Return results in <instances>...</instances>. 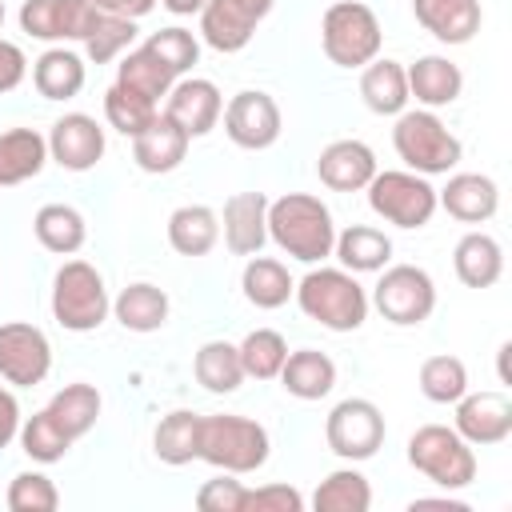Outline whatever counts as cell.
Returning a JSON list of instances; mask_svg holds the SVG:
<instances>
[{
	"instance_id": "16",
	"label": "cell",
	"mask_w": 512,
	"mask_h": 512,
	"mask_svg": "<svg viewBox=\"0 0 512 512\" xmlns=\"http://www.w3.org/2000/svg\"><path fill=\"white\" fill-rule=\"evenodd\" d=\"M456 432L468 444H500L512 432V400L504 392H464L456 400Z\"/></svg>"
},
{
	"instance_id": "49",
	"label": "cell",
	"mask_w": 512,
	"mask_h": 512,
	"mask_svg": "<svg viewBox=\"0 0 512 512\" xmlns=\"http://www.w3.org/2000/svg\"><path fill=\"white\" fill-rule=\"evenodd\" d=\"M20 436V404L8 388H0V448H8Z\"/></svg>"
},
{
	"instance_id": "22",
	"label": "cell",
	"mask_w": 512,
	"mask_h": 512,
	"mask_svg": "<svg viewBox=\"0 0 512 512\" xmlns=\"http://www.w3.org/2000/svg\"><path fill=\"white\" fill-rule=\"evenodd\" d=\"M412 16L444 44H468L480 32V0H412Z\"/></svg>"
},
{
	"instance_id": "53",
	"label": "cell",
	"mask_w": 512,
	"mask_h": 512,
	"mask_svg": "<svg viewBox=\"0 0 512 512\" xmlns=\"http://www.w3.org/2000/svg\"><path fill=\"white\" fill-rule=\"evenodd\" d=\"M508 356H512V344L504 340L500 352H496V372H500V384H508Z\"/></svg>"
},
{
	"instance_id": "50",
	"label": "cell",
	"mask_w": 512,
	"mask_h": 512,
	"mask_svg": "<svg viewBox=\"0 0 512 512\" xmlns=\"http://www.w3.org/2000/svg\"><path fill=\"white\" fill-rule=\"evenodd\" d=\"M100 12H112V16H128V20H136V16H144V12H152L156 8V0H92Z\"/></svg>"
},
{
	"instance_id": "26",
	"label": "cell",
	"mask_w": 512,
	"mask_h": 512,
	"mask_svg": "<svg viewBox=\"0 0 512 512\" xmlns=\"http://www.w3.org/2000/svg\"><path fill=\"white\" fill-rule=\"evenodd\" d=\"M404 72H408V96H416L424 108H444L464 88V76L448 56H420Z\"/></svg>"
},
{
	"instance_id": "51",
	"label": "cell",
	"mask_w": 512,
	"mask_h": 512,
	"mask_svg": "<svg viewBox=\"0 0 512 512\" xmlns=\"http://www.w3.org/2000/svg\"><path fill=\"white\" fill-rule=\"evenodd\" d=\"M408 512H468V504L456 496H416Z\"/></svg>"
},
{
	"instance_id": "30",
	"label": "cell",
	"mask_w": 512,
	"mask_h": 512,
	"mask_svg": "<svg viewBox=\"0 0 512 512\" xmlns=\"http://www.w3.org/2000/svg\"><path fill=\"white\" fill-rule=\"evenodd\" d=\"M192 376L200 388L224 396V392H236L244 384V364H240V348L228 344V340H208L196 348L192 356Z\"/></svg>"
},
{
	"instance_id": "42",
	"label": "cell",
	"mask_w": 512,
	"mask_h": 512,
	"mask_svg": "<svg viewBox=\"0 0 512 512\" xmlns=\"http://www.w3.org/2000/svg\"><path fill=\"white\" fill-rule=\"evenodd\" d=\"M156 112H160L156 100H148V96H140V92L124 88V84H112V88L104 92V120H108L116 132H124V136H136L144 124H152Z\"/></svg>"
},
{
	"instance_id": "20",
	"label": "cell",
	"mask_w": 512,
	"mask_h": 512,
	"mask_svg": "<svg viewBox=\"0 0 512 512\" xmlns=\"http://www.w3.org/2000/svg\"><path fill=\"white\" fill-rule=\"evenodd\" d=\"M436 204H444V212L456 216L460 224H484L496 216L500 192H496V180L484 172H456L436 192Z\"/></svg>"
},
{
	"instance_id": "6",
	"label": "cell",
	"mask_w": 512,
	"mask_h": 512,
	"mask_svg": "<svg viewBox=\"0 0 512 512\" xmlns=\"http://www.w3.org/2000/svg\"><path fill=\"white\" fill-rule=\"evenodd\" d=\"M392 144H396V156L420 176H436V172L456 168L460 152H464L460 140L448 132V124L428 108L400 112L396 128H392Z\"/></svg>"
},
{
	"instance_id": "14",
	"label": "cell",
	"mask_w": 512,
	"mask_h": 512,
	"mask_svg": "<svg viewBox=\"0 0 512 512\" xmlns=\"http://www.w3.org/2000/svg\"><path fill=\"white\" fill-rule=\"evenodd\" d=\"M48 156L68 172H88L104 156V128L88 112H68L48 132Z\"/></svg>"
},
{
	"instance_id": "24",
	"label": "cell",
	"mask_w": 512,
	"mask_h": 512,
	"mask_svg": "<svg viewBox=\"0 0 512 512\" xmlns=\"http://www.w3.org/2000/svg\"><path fill=\"white\" fill-rule=\"evenodd\" d=\"M44 160H48V140L36 128L0 132V188H12V184L40 176Z\"/></svg>"
},
{
	"instance_id": "3",
	"label": "cell",
	"mask_w": 512,
	"mask_h": 512,
	"mask_svg": "<svg viewBox=\"0 0 512 512\" xmlns=\"http://www.w3.org/2000/svg\"><path fill=\"white\" fill-rule=\"evenodd\" d=\"M200 460L232 476L256 472L268 460V432L264 424L236 416V412L200 416Z\"/></svg>"
},
{
	"instance_id": "52",
	"label": "cell",
	"mask_w": 512,
	"mask_h": 512,
	"mask_svg": "<svg viewBox=\"0 0 512 512\" xmlns=\"http://www.w3.org/2000/svg\"><path fill=\"white\" fill-rule=\"evenodd\" d=\"M168 12H176V16H192V12H200L204 8V0H160Z\"/></svg>"
},
{
	"instance_id": "11",
	"label": "cell",
	"mask_w": 512,
	"mask_h": 512,
	"mask_svg": "<svg viewBox=\"0 0 512 512\" xmlns=\"http://www.w3.org/2000/svg\"><path fill=\"white\" fill-rule=\"evenodd\" d=\"M224 132L236 148H248V152H260V148H272L280 140V104L260 92V88H244L236 92L228 104H224Z\"/></svg>"
},
{
	"instance_id": "37",
	"label": "cell",
	"mask_w": 512,
	"mask_h": 512,
	"mask_svg": "<svg viewBox=\"0 0 512 512\" xmlns=\"http://www.w3.org/2000/svg\"><path fill=\"white\" fill-rule=\"evenodd\" d=\"M32 232H36V240H40L48 252H56V256L80 252V248H84V236H88L84 216H80L72 204H44V208L36 212V220H32Z\"/></svg>"
},
{
	"instance_id": "39",
	"label": "cell",
	"mask_w": 512,
	"mask_h": 512,
	"mask_svg": "<svg viewBox=\"0 0 512 512\" xmlns=\"http://www.w3.org/2000/svg\"><path fill=\"white\" fill-rule=\"evenodd\" d=\"M420 392L432 400V404H456L464 392H468V368L460 356L452 352H436L420 364Z\"/></svg>"
},
{
	"instance_id": "25",
	"label": "cell",
	"mask_w": 512,
	"mask_h": 512,
	"mask_svg": "<svg viewBox=\"0 0 512 512\" xmlns=\"http://www.w3.org/2000/svg\"><path fill=\"white\" fill-rule=\"evenodd\" d=\"M360 96L376 116H400L408 104V72L400 60H368L360 72Z\"/></svg>"
},
{
	"instance_id": "18",
	"label": "cell",
	"mask_w": 512,
	"mask_h": 512,
	"mask_svg": "<svg viewBox=\"0 0 512 512\" xmlns=\"http://www.w3.org/2000/svg\"><path fill=\"white\" fill-rule=\"evenodd\" d=\"M188 144L192 136L164 112L152 116V124H144L136 136H132V160L144 168V172H172L180 168V160L188 156Z\"/></svg>"
},
{
	"instance_id": "35",
	"label": "cell",
	"mask_w": 512,
	"mask_h": 512,
	"mask_svg": "<svg viewBox=\"0 0 512 512\" xmlns=\"http://www.w3.org/2000/svg\"><path fill=\"white\" fill-rule=\"evenodd\" d=\"M116 84H124V88L160 104V96H168V88L176 84V72L152 48L140 44V48H128V56L116 64Z\"/></svg>"
},
{
	"instance_id": "44",
	"label": "cell",
	"mask_w": 512,
	"mask_h": 512,
	"mask_svg": "<svg viewBox=\"0 0 512 512\" xmlns=\"http://www.w3.org/2000/svg\"><path fill=\"white\" fill-rule=\"evenodd\" d=\"M144 48H152L176 76H184L196 60H200V40L188 32V28H160V32H152L148 40H144Z\"/></svg>"
},
{
	"instance_id": "9",
	"label": "cell",
	"mask_w": 512,
	"mask_h": 512,
	"mask_svg": "<svg viewBox=\"0 0 512 512\" xmlns=\"http://www.w3.org/2000/svg\"><path fill=\"white\" fill-rule=\"evenodd\" d=\"M324 440H328V448H332L340 460H348V464L368 460V456H376V448L384 444V412H380L372 400H364V396H348V400H340V404L328 412V420H324Z\"/></svg>"
},
{
	"instance_id": "34",
	"label": "cell",
	"mask_w": 512,
	"mask_h": 512,
	"mask_svg": "<svg viewBox=\"0 0 512 512\" xmlns=\"http://www.w3.org/2000/svg\"><path fill=\"white\" fill-rule=\"evenodd\" d=\"M48 412H52V420L64 428V436L76 444V440L88 436L92 424L100 420V392H96L92 384H84V380L64 384V388L48 400Z\"/></svg>"
},
{
	"instance_id": "38",
	"label": "cell",
	"mask_w": 512,
	"mask_h": 512,
	"mask_svg": "<svg viewBox=\"0 0 512 512\" xmlns=\"http://www.w3.org/2000/svg\"><path fill=\"white\" fill-rule=\"evenodd\" d=\"M372 488L356 468H336L316 484L312 508L316 512H368Z\"/></svg>"
},
{
	"instance_id": "5",
	"label": "cell",
	"mask_w": 512,
	"mask_h": 512,
	"mask_svg": "<svg viewBox=\"0 0 512 512\" xmlns=\"http://www.w3.org/2000/svg\"><path fill=\"white\" fill-rule=\"evenodd\" d=\"M112 312L104 276L88 260H68L60 264L52 280V316L68 332H96Z\"/></svg>"
},
{
	"instance_id": "47",
	"label": "cell",
	"mask_w": 512,
	"mask_h": 512,
	"mask_svg": "<svg viewBox=\"0 0 512 512\" xmlns=\"http://www.w3.org/2000/svg\"><path fill=\"white\" fill-rule=\"evenodd\" d=\"M244 512H304V496L292 484H264L248 488Z\"/></svg>"
},
{
	"instance_id": "31",
	"label": "cell",
	"mask_w": 512,
	"mask_h": 512,
	"mask_svg": "<svg viewBox=\"0 0 512 512\" xmlns=\"http://www.w3.org/2000/svg\"><path fill=\"white\" fill-rule=\"evenodd\" d=\"M32 84L44 100H72L84 88V60L68 48H48L32 64Z\"/></svg>"
},
{
	"instance_id": "45",
	"label": "cell",
	"mask_w": 512,
	"mask_h": 512,
	"mask_svg": "<svg viewBox=\"0 0 512 512\" xmlns=\"http://www.w3.org/2000/svg\"><path fill=\"white\" fill-rule=\"evenodd\" d=\"M60 492L44 472H20L8 484V512H56Z\"/></svg>"
},
{
	"instance_id": "40",
	"label": "cell",
	"mask_w": 512,
	"mask_h": 512,
	"mask_svg": "<svg viewBox=\"0 0 512 512\" xmlns=\"http://www.w3.org/2000/svg\"><path fill=\"white\" fill-rule=\"evenodd\" d=\"M236 348H240L244 376H256V380L280 376V364H284V356H288V340H284L276 328H256V332H248Z\"/></svg>"
},
{
	"instance_id": "27",
	"label": "cell",
	"mask_w": 512,
	"mask_h": 512,
	"mask_svg": "<svg viewBox=\"0 0 512 512\" xmlns=\"http://www.w3.org/2000/svg\"><path fill=\"white\" fill-rule=\"evenodd\" d=\"M452 268L464 288H492L504 272V252L488 232H468L452 252Z\"/></svg>"
},
{
	"instance_id": "36",
	"label": "cell",
	"mask_w": 512,
	"mask_h": 512,
	"mask_svg": "<svg viewBox=\"0 0 512 512\" xmlns=\"http://www.w3.org/2000/svg\"><path fill=\"white\" fill-rule=\"evenodd\" d=\"M332 252L340 256V264L348 272H380L388 264V256H392V240L372 224H352V228H344L336 236Z\"/></svg>"
},
{
	"instance_id": "17",
	"label": "cell",
	"mask_w": 512,
	"mask_h": 512,
	"mask_svg": "<svg viewBox=\"0 0 512 512\" xmlns=\"http://www.w3.org/2000/svg\"><path fill=\"white\" fill-rule=\"evenodd\" d=\"M316 176L332 192H360L376 176V152L364 140H332L316 156Z\"/></svg>"
},
{
	"instance_id": "19",
	"label": "cell",
	"mask_w": 512,
	"mask_h": 512,
	"mask_svg": "<svg viewBox=\"0 0 512 512\" xmlns=\"http://www.w3.org/2000/svg\"><path fill=\"white\" fill-rule=\"evenodd\" d=\"M268 240V196L232 192L224 200V244L236 256H256Z\"/></svg>"
},
{
	"instance_id": "7",
	"label": "cell",
	"mask_w": 512,
	"mask_h": 512,
	"mask_svg": "<svg viewBox=\"0 0 512 512\" xmlns=\"http://www.w3.org/2000/svg\"><path fill=\"white\" fill-rule=\"evenodd\" d=\"M408 464L424 472L440 488H464L476 480V452L472 444L448 424H424L408 440Z\"/></svg>"
},
{
	"instance_id": "13",
	"label": "cell",
	"mask_w": 512,
	"mask_h": 512,
	"mask_svg": "<svg viewBox=\"0 0 512 512\" xmlns=\"http://www.w3.org/2000/svg\"><path fill=\"white\" fill-rule=\"evenodd\" d=\"M96 12L92 0H24L20 28L36 40H84Z\"/></svg>"
},
{
	"instance_id": "43",
	"label": "cell",
	"mask_w": 512,
	"mask_h": 512,
	"mask_svg": "<svg viewBox=\"0 0 512 512\" xmlns=\"http://www.w3.org/2000/svg\"><path fill=\"white\" fill-rule=\"evenodd\" d=\"M132 36H136V24H132L128 16L96 12V20H92V28H88V36H84V52H88V60L108 64V60H116V56L132 44Z\"/></svg>"
},
{
	"instance_id": "4",
	"label": "cell",
	"mask_w": 512,
	"mask_h": 512,
	"mask_svg": "<svg viewBox=\"0 0 512 512\" xmlns=\"http://www.w3.org/2000/svg\"><path fill=\"white\" fill-rule=\"evenodd\" d=\"M380 20L360 0H336L320 16V44L336 68H364L380 52Z\"/></svg>"
},
{
	"instance_id": "8",
	"label": "cell",
	"mask_w": 512,
	"mask_h": 512,
	"mask_svg": "<svg viewBox=\"0 0 512 512\" xmlns=\"http://www.w3.org/2000/svg\"><path fill=\"white\" fill-rule=\"evenodd\" d=\"M368 204L396 228H424L436 212V188L420 172H376L368 180Z\"/></svg>"
},
{
	"instance_id": "55",
	"label": "cell",
	"mask_w": 512,
	"mask_h": 512,
	"mask_svg": "<svg viewBox=\"0 0 512 512\" xmlns=\"http://www.w3.org/2000/svg\"><path fill=\"white\" fill-rule=\"evenodd\" d=\"M0 24H4V0H0Z\"/></svg>"
},
{
	"instance_id": "1",
	"label": "cell",
	"mask_w": 512,
	"mask_h": 512,
	"mask_svg": "<svg viewBox=\"0 0 512 512\" xmlns=\"http://www.w3.org/2000/svg\"><path fill=\"white\" fill-rule=\"evenodd\" d=\"M268 236L292 260L316 264V260L332 256L336 224H332V212H328V204L320 196L288 192L280 200H268Z\"/></svg>"
},
{
	"instance_id": "32",
	"label": "cell",
	"mask_w": 512,
	"mask_h": 512,
	"mask_svg": "<svg viewBox=\"0 0 512 512\" xmlns=\"http://www.w3.org/2000/svg\"><path fill=\"white\" fill-rule=\"evenodd\" d=\"M112 312L128 332H156L168 320V292L148 280H136L112 300Z\"/></svg>"
},
{
	"instance_id": "54",
	"label": "cell",
	"mask_w": 512,
	"mask_h": 512,
	"mask_svg": "<svg viewBox=\"0 0 512 512\" xmlns=\"http://www.w3.org/2000/svg\"><path fill=\"white\" fill-rule=\"evenodd\" d=\"M240 4H244V8H252V12L260 16V20H264V16L272 12V0H240Z\"/></svg>"
},
{
	"instance_id": "21",
	"label": "cell",
	"mask_w": 512,
	"mask_h": 512,
	"mask_svg": "<svg viewBox=\"0 0 512 512\" xmlns=\"http://www.w3.org/2000/svg\"><path fill=\"white\" fill-rule=\"evenodd\" d=\"M256 24H260V16L252 8H244L240 0H204V8H200V36L216 52H240L252 40Z\"/></svg>"
},
{
	"instance_id": "12",
	"label": "cell",
	"mask_w": 512,
	"mask_h": 512,
	"mask_svg": "<svg viewBox=\"0 0 512 512\" xmlns=\"http://www.w3.org/2000/svg\"><path fill=\"white\" fill-rule=\"evenodd\" d=\"M48 368H52V344L36 324L24 320L0 324V376L8 384L32 388L48 376Z\"/></svg>"
},
{
	"instance_id": "29",
	"label": "cell",
	"mask_w": 512,
	"mask_h": 512,
	"mask_svg": "<svg viewBox=\"0 0 512 512\" xmlns=\"http://www.w3.org/2000/svg\"><path fill=\"white\" fill-rule=\"evenodd\" d=\"M220 240V216L208 204H180L168 216V244L180 256H204Z\"/></svg>"
},
{
	"instance_id": "28",
	"label": "cell",
	"mask_w": 512,
	"mask_h": 512,
	"mask_svg": "<svg viewBox=\"0 0 512 512\" xmlns=\"http://www.w3.org/2000/svg\"><path fill=\"white\" fill-rule=\"evenodd\" d=\"M152 452L160 464L184 468L192 460H200V416L188 408H176L168 416H160L156 432H152Z\"/></svg>"
},
{
	"instance_id": "15",
	"label": "cell",
	"mask_w": 512,
	"mask_h": 512,
	"mask_svg": "<svg viewBox=\"0 0 512 512\" xmlns=\"http://www.w3.org/2000/svg\"><path fill=\"white\" fill-rule=\"evenodd\" d=\"M164 116H172L192 140L196 136H208L216 124H220V112H224V100H220V88L212 80H200V76H188V80H176L164 96Z\"/></svg>"
},
{
	"instance_id": "23",
	"label": "cell",
	"mask_w": 512,
	"mask_h": 512,
	"mask_svg": "<svg viewBox=\"0 0 512 512\" xmlns=\"http://www.w3.org/2000/svg\"><path fill=\"white\" fill-rule=\"evenodd\" d=\"M280 380L288 388V396L296 400H324L336 384V364L328 352H316V348H296L284 356L280 364Z\"/></svg>"
},
{
	"instance_id": "2",
	"label": "cell",
	"mask_w": 512,
	"mask_h": 512,
	"mask_svg": "<svg viewBox=\"0 0 512 512\" xmlns=\"http://www.w3.org/2000/svg\"><path fill=\"white\" fill-rule=\"evenodd\" d=\"M292 296L308 320L332 332H356L368 316V296L348 268H312Z\"/></svg>"
},
{
	"instance_id": "41",
	"label": "cell",
	"mask_w": 512,
	"mask_h": 512,
	"mask_svg": "<svg viewBox=\"0 0 512 512\" xmlns=\"http://www.w3.org/2000/svg\"><path fill=\"white\" fill-rule=\"evenodd\" d=\"M20 448H24L36 464H56V460H64V452L72 448V440H68L64 428L52 420V412L40 408V412H32V416L20 424Z\"/></svg>"
},
{
	"instance_id": "10",
	"label": "cell",
	"mask_w": 512,
	"mask_h": 512,
	"mask_svg": "<svg viewBox=\"0 0 512 512\" xmlns=\"http://www.w3.org/2000/svg\"><path fill=\"white\" fill-rule=\"evenodd\" d=\"M372 304L380 308L384 320H392L400 328L424 324L436 308V284L416 264H392V268H384V276L372 292Z\"/></svg>"
},
{
	"instance_id": "33",
	"label": "cell",
	"mask_w": 512,
	"mask_h": 512,
	"mask_svg": "<svg viewBox=\"0 0 512 512\" xmlns=\"http://www.w3.org/2000/svg\"><path fill=\"white\" fill-rule=\"evenodd\" d=\"M240 288H244V300L256 304V308H280L288 304V296L296 292V280L288 276V268L272 256H252L240 272Z\"/></svg>"
},
{
	"instance_id": "46",
	"label": "cell",
	"mask_w": 512,
	"mask_h": 512,
	"mask_svg": "<svg viewBox=\"0 0 512 512\" xmlns=\"http://www.w3.org/2000/svg\"><path fill=\"white\" fill-rule=\"evenodd\" d=\"M244 496L248 488L240 480H232V472L204 480V488L196 492V508L200 512H244Z\"/></svg>"
},
{
	"instance_id": "48",
	"label": "cell",
	"mask_w": 512,
	"mask_h": 512,
	"mask_svg": "<svg viewBox=\"0 0 512 512\" xmlns=\"http://www.w3.org/2000/svg\"><path fill=\"white\" fill-rule=\"evenodd\" d=\"M28 72V60L20 52V44L12 40H0V92H12Z\"/></svg>"
}]
</instances>
